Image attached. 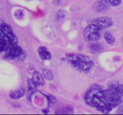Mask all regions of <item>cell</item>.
<instances>
[{
  "label": "cell",
  "mask_w": 123,
  "mask_h": 115,
  "mask_svg": "<svg viewBox=\"0 0 123 115\" xmlns=\"http://www.w3.org/2000/svg\"><path fill=\"white\" fill-rule=\"evenodd\" d=\"M37 87L38 86L34 83L32 79H29L28 80L27 99L29 101H31L33 95H34L37 92Z\"/></svg>",
  "instance_id": "8"
},
{
  "label": "cell",
  "mask_w": 123,
  "mask_h": 115,
  "mask_svg": "<svg viewBox=\"0 0 123 115\" xmlns=\"http://www.w3.org/2000/svg\"><path fill=\"white\" fill-rule=\"evenodd\" d=\"M14 16L16 19H22L23 17L24 16V13L22 10H17L16 11H15L14 13Z\"/></svg>",
  "instance_id": "17"
},
{
  "label": "cell",
  "mask_w": 123,
  "mask_h": 115,
  "mask_svg": "<svg viewBox=\"0 0 123 115\" xmlns=\"http://www.w3.org/2000/svg\"><path fill=\"white\" fill-rule=\"evenodd\" d=\"M26 92V91L25 87H20L19 89L12 91L9 94L10 98L13 99H20V98H22L25 95Z\"/></svg>",
  "instance_id": "10"
},
{
  "label": "cell",
  "mask_w": 123,
  "mask_h": 115,
  "mask_svg": "<svg viewBox=\"0 0 123 115\" xmlns=\"http://www.w3.org/2000/svg\"><path fill=\"white\" fill-rule=\"evenodd\" d=\"M122 0H108L109 4L112 6H118L121 4Z\"/></svg>",
  "instance_id": "18"
},
{
  "label": "cell",
  "mask_w": 123,
  "mask_h": 115,
  "mask_svg": "<svg viewBox=\"0 0 123 115\" xmlns=\"http://www.w3.org/2000/svg\"><path fill=\"white\" fill-rule=\"evenodd\" d=\"M84 100L87 105L94 107L103 113H108L114 108L108 103L100 86L94 84L85 93Z\"/></svg>",
  "instance_id": "1"
},
{
  "label": "cell",
  "mask_w": 123,
  "mask_h": 115,
  "mask_svg": "<svg viewBox=\"0 0 123 115\" xmlns=\"http://www.w3.org/2000/svg\"><path fill=\"white\" fill-rule=\"evenodd\" d=\"M101 31L95 25L90 23L84 30L83 36L86 41L90 43H96L101 37Z\"/></svg>",
  "instance_id": "4"
},
{
  "label": "cell",
  "mask_w": 123,
  "mask_h": 115,
  "mask_svg": "<svg viewBox=\"0 0 123 115\" xmlns=\"http://www.w3.org/2000/svg\"><path fill=\"white\" fill-rule=\"evenodd\" d=\"M53 4L56 6H61L62 5V1L61 0H53Z\"/></svg>",
  "instance_id": "19"
},
{
  "label": "cell",
  "mask_w": 123,
  "mask_h": 115,
  "mask_svg": "<svg viewBox=\"0 0 123 115\" xmlns=\"http://www.w3.org/2000/svg\"></svg>",
  "instance_id": "21"
},
{
  "label": "cell",
  "mask_w": 123,
  "mask_h": 115,
  "mask_svg": "<svg viewBox=\"0 0 123 115\" xmlns=\"http://www.w3.org/2000/svg\"><path fill=\"white\" fill-rule=\"evenodd\" d=\"M43 95H44V97H46L47 99H48V102L50 104H54L57 102V99L56 98L54 97V95L51 94H44V93H42Z\"/></svg>",
  "instance_id": "16"
},
{
  "label": "cell",
  "mask_w": 123,
  "mask_h": 115,
  "mask_svg": "<svg viewBox=\"0 0 123 115\" xmlns=\"http://www.w3.org/2000/svg\"><path fill=\"white\" fill-rule=\"evenodd\" d=\"M66 12L64 10H59L56 13H55L54 19L56 22H60L62 21L66 17Z\"/></svg>",
  "instance_id": "13"
},
{
  "label": "cell",
  "mask_w": 123,
  "mask_h": 115,
  "mask_svg": "<svg viewBox=\"0 0 123 115\" xmlns=\"http://www.w3.org/2000/svg\"><path fill=\"white\" fill-rule=\"evenodd\" d=\"M42 113H44V114L49 113V109H43V110H42Z\"/></svg>",
  "instance_id": "20"
},
{
  "label": "cell",
  "mask_w": 123,
  "mask_h": 115,
  "mask_svg": "<svg viewBox=\"0 0 123 115\" xmlns=\"http://www.w3.org/2000/svg\"><path fill=\"white\" fill-rule=\"evenodd\" d=\"M43 75L46 80H49V81H51L54 79V75H53L52 72L48 68H44L43 69Z\"/></svg>",
  "instance_id": "15"
},
{
  "label": "cell",
  "mask_w": 123,
  "mask_h": 115,
  "mask_svg": "<svg viewBox=\"0 0 123 115\" xmlns=\"http://www.w3.org/2000/svg\"><path fill=\"white\" fill-rule=\"evenodd\" d=\"M90 23L95 25L100 30H103L111 27L114 25V21L110 17L102 16L93 19L90 21Z\"/></svg>",
  "instance_id": "5"
},
{
  "label": "cell",
  "mask_w": 123,
  "mask_h": 115,
  "mask_svg": "<svg viewBox=\"0 0 123 115\" xmlns=\"http://www.w3.org/2000/svg\"><path fill=\"white\" fill-rule=\"evenodd\" d=\"M73 111V108L71 106H67L63 108H59L55 110V114H68L72 113Z\"/></svg>",
  "instance_id": "14"
},
{
  "label": "cell",
  "mask_w": 123,
  "mask_h": 115,
  "mask_svg": "<svg viewBox=\"0 0 123 115\" xmlns=\"http://www.w3.org/2000/svg\"><path fill=\"white\" fill-rule=\"evenodd\" d=\"M31 79L37 86H43L45 83L43 75L37 71L33 72Z\"/></svg>",
  "instance_id": "9"
},
{
  "label": "cell",
  "mask_w": 123,
  "mask_h": 115,
  "mask_svg": "<svg viewBox=\"0 0 123 115\" xmlns=\"http://www.w3.org/2000/svg\"><path fill=\"white\" fill-rule=\"evenodd\" d=\"M104 38L106 43L109 45H114L115 42V38L114 36L108 31L105 32Z\"/></svg>",
  "instance_id": "12"
},
{
  "label": "cell",
  "mask_w": 123,
  "mask_h": 115,
  "mask_svg": "<svg viewBox=\"0 0 123 115\" xmlns=\"http://www.w3.org/2000/svg\"><path fill=\"white\" fill-rule=\"evenodd\" d=\"M66 59L74 68L85 73H89L94 65V62L91 58L82 54L69 53L66 55Z\"/></svg>",
  "instance_id": "3"
},
{
  "label": "cell",
  "mask_w": 123,
  "mask_h": 115,
  "mask_svg": "<svg viewBox=\"0 0 123 115\" xmlns=\"http://www.w3.org/2000/svg\"><path fill=\"white\" fill-rule=\"evenodd\" d=\"M38 54L40 59L43 61L50 60L52 58V54L50 52L45 46H41L38 48Z\"/></svg>",
  "instance_id": "7"
},
{
  "label": "cell",
  "mask_w": 123,
  "mask_h": 115,
  "mask_svg": "<svg viewBox=\"0 0 123 115\" xmlns=\"http://www.w3.org/2000/svg\"><path fill=\"white\" fill-rule=\"evenodd\" d=\"M18 44V38L10 25L3 23L0 25V53L6 52Z\"/></svg>",
  "instance_id": "2"
},
{
  "label": "cell",
  "mask_w": 123,
  "mask_h": 115,
  "mask_svg": "<svg viewBox=\"0 0 123 115\" xmlns=\"http://www.w3.org/2000/svg\"><path fill=\"white\" fill-rule=\"evenodd\" d=\"M109 5L108 0H96L94 3L92 8L96 12L100 13L106 10L109 8Z\"/></svg>",
  "instance_id": "6"
},
{
  "label": "cell",
  "mask_w": 123,
  "mask_h": 115,
  "mask_svg": "<svg viewBox=\"0 0 123 115\" xmlns=\"http://www.w3.org/2000/svg\"><path fill=\"white\" fill-rule=\"evenodd\" d=\"M89 49H90V52L92 54L100 52L103 50V47L102 46L96 42V43H91L89 46Z\"/></svg>",
  "instance_id": "11"
}]
</instances>
